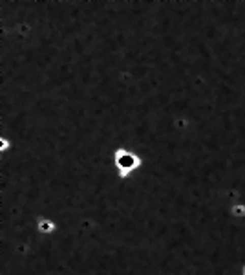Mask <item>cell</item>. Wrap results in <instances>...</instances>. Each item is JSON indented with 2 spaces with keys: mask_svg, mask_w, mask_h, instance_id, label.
I'll return each instance as SVG.
<instances>
[{
  "mask_svg": "<svg viewBox=\"0 0 245 275\" xmlns=\"http://www.w3.org/2000/svg\"><path fill=\"white\" fill-rule=\"evenodd\" d=\"M112 163H114L115 174L119 180H128L132 178L136 173H139L145 165L143 156L134 149L128 147H119L112 152Z\"/></svg>",
  "mask_w": 245,
  "mask_h": 275,
  "instance_id": "1",
  "label": "cell"
},
{
  "mask_svg": "<svg viewBox=\"0 0 245 275\" xmlns=\"http://www.w3.org/2000/svg\"><path fill=\"white\" fill-rule=\"evenodd\" d=\"M33 224H35V231L41 237H53V235H57V231H59V224H57V220L51 218V216H46V215H39L35 216V220H33Z\"/></svg>",
  "mask_w": 245,
  "mask_h": 275,
  "instance_id": "2",
  "label": "cell"
},
{
  "mask_svg": "<svg viewBox=\"0 0 245 275\" xmlns=\"http://www.w3.org/2000/svg\"><path fill=\"white\" fill-rule=\"evenodd\" d=\"M229 215H231L232 220H236V222L245 220V202H238V204L229 206Z\"/></svg>",
  "mask_w": 245,
  "mask_h": 275,
  "instance_id": "3",
  "label": "cell"
},
{
  "mask_svg": "<svg viewBox=\"0 0 245 275\" xmlns=\"http://www.w3.org/2000/svg\"><path fill=\"white\" fill-rule=\"evenodd\" d=\"M11 149H13V142H11L8 136H2V134H0V156L8 154Z\"/></svg>",
  "mask_w": 245,
  "mask_h": 275,
  "instance_id": "4",
  "label": "cell"
},
{
  "mask_svg": "<svg viewBox=\"0 0 245 275\" xmlns=\"http://www.w3.org/2000/svg\"><path fill=\"white\" fill-rule=\"evenodd\" d=\"M240 275H245V264L241 266V271H240Z\"/></svg>",
  "mask_w": 245,
  "mask_h": 275,
  "instance_id": "5",
  "label": "cell"
}]
</instances>
